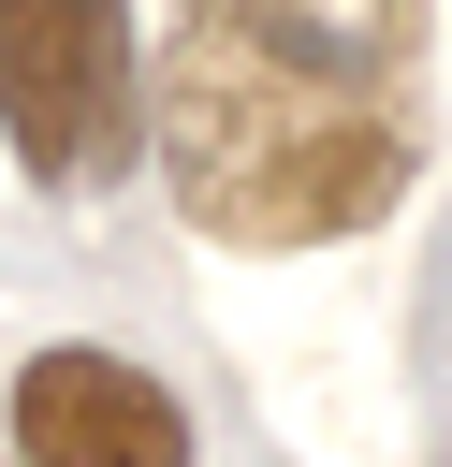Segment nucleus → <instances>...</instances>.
<instances>
[{
    "label": "nucleus",
    "mask_w": 452,
    "mask_h": 467,
    "mask_svg": "<svg viewBox=\"0 0 452 467\" xmlns=\"http://www.w3.org/2000/svg\"><path fill=\"white\" fill-rule=\"evenodd\" d=\"M423 0H175L160 175L219 248H335L423 175Z\"/></svg>",
    "instance_id": "1"
},
{
    "label": "nucleus",
    "mask_w": 452,
    "mask_h": 467,
    "mask_svg": "<svg viewBox=\"0 0 452 467\" xmlns=\"http://www.w3.org/2000/svg\"><path fill=\"white\" fill-rule=\"evenodd\" d=\"M0 146L29 190H117L131 146H160L131 0H0Z\"/></svg>",
    "instance_id": "2"
},
{
    "label": "nucleus",
    "mask_w": 452,
    "mask_h": 467,
    "mask_svg": "<svg viewBox=\"0 0 452 467\" xmlns=\"http://www.w3.org/2000/svg\"><path fill=\"white\" fill-rule=\"evenodd\" d=\"M15 452L29 467H190V409L131 350H29L15 365Z\"/></svg>",
    "instance_id": "3"
}]
</instances>
